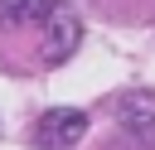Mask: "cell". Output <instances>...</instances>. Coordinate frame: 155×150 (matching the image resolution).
<instances>
[{
	"mask_svg": "<svg viewBox=\"0 0 155 150\" xmlns=\"http://www.w3.org/2000/svg\"><path fill=\"white\" fill-rule=\"evenodd\" d=\"M116 116H121V126H126L140 145L155 150V97H150V92H131V97H121Z\"/></svg>",
	"mask_w": 155,
	"mask_h": 150,
	"instance_id": "cell-3",
	"label": "cell"
},
{
	"mask_svg": "<svg viewBox=\"0 0 155 150\" xmlns=\"http://www.w3.org/2000/svg\"><path fill=\"white\" fill-rule=\"evenodd\" d=\"M82 135H87V116L73 111V106H53V111H44L39 126H34L39 150H73Z\"/></svg>",
	"mask_w": 155,
	"mask_h": 150,
	"instance_id": "cell-2",
	"label": "cell"
},
{
	"mask_svg": "<svg viewBox=\"0 0 155 150\" xmlns=\"http://www.w3.org/2000/svg\"><path fill=\"white\" fill-rule=\"evenodd\" d=\"M39 29H44V63H63L78 48V39H82V24H78V15L63 0L48 5V15L39 19Z\"/></svg>",
	"mask_w": 155,
	"mask_h": 150,
	"instance_id": "cell-1",
	"label": "cell"
},
{
	"mask_svg": "<svg viewBox=\"0 0 155 150\" xmlns=\"http://www.w3.org/2000/svg\"><path fill=\"white\" fill-rule=\"evenodd\" d=\"M53 0H0V29H19V24H39L48 15Z\"/></svg>",
	"mask_w": 155,
	"mask_h": 150,
	"instance_id": "cell-4",
	"label": "cell"
}]
</instances>
